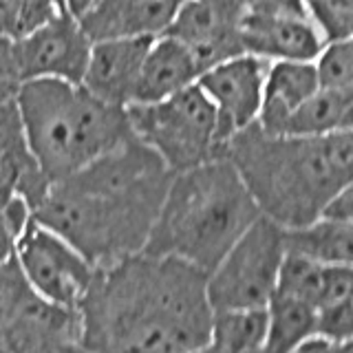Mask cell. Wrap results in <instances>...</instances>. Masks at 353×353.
I'll list each match as a JSON object with an SVG mask.
<instances>
[{
    "label": "cell",
    "mask_w": 353,
    "mask_h": 353,
    "mask_svg": "<svg viewBox=\"0 0 353 353\" xmlns=\"http://www.w3.org/2000/svg\"><path fill=\"white\" fill-rule=\"evenodd\" d=\"M77 309L88 351H208L214 316L208 272L146 250L97 268Z\"/></svg>",
    "instance_id": "obj_1"
},
{
    "label": "cell",
    "mask_w": 353,
    "mask_h": 353,
    "mask_svg": "<svg viewBox=\"0 0 353 353\" xmlns=\"http://www.w3.org/2000/svg\"><path fill=\"white\" fill-rule=\"evenodd\" d=\"M170 168L135 135L49 185L33 216L106 268L146 248L172 179Z\"/></svg>",
    "instance_id": "obj_2"
},
{
    "label": "cell",
    "mask_w": 353,
    "mask_h": 353,
    "mask_svg": "<svg viewBox=\"0 0 353 353\" xmlns=\"http://www.w3.org/2000/svg\"><path fill=\"white\" fill-rule=\"evenodd\" d=\"M221 154L234 163L261 214L283 228L314 221L353 181V128L303 137L274 135L254 121L232 135Z\"/></svg>",
    "instance_id": "obj_3"
},
{
    "label": "cell",
    "mask_w": 353,
    "mask_h": 353,
    "mask_svg": "<svg viewBox=\"0 0 353 353\" xmlns=\"http://www.w3.org/2000/svg\"><path fill=\"white\" fill-rule=\"evenodd\" d=\"M259 216L234 163L219 154L172 174L143 250L210 272Z\"/></svg>",
    "instance_id": "obj_4"
},
{
    "label": "cell",
    "mask_w": 353,
    "mask_h": 353,
    "mask_svg": "<svg viewBox=\"0 0 353 353\" xmlns=\"http://www.w3.org/2000/svg\"><path fill=\"white\" fill-rule=\"evenodd\" d=\"M16 104L29 150L47 181H60L132 137L124 106L66 80H25Z\"/></svg>",
    "instance_id": "obj_5"
},
{
    "label": "cell",
    "mask_w": 353,
    "mask_h": 353,
    "mask_svg": "<svg viewBox=\"0 0 353 353\" xmlns=\"http://www.w3.org/2000/svg\"><path fill=\"white\" fill-rule=\"evenodd\" d=\"M130 130L161 157L170 172H181L221 154L216 110L196 82L159 102L126 106Z\"/></svg>",
    "instance_id": "obj_6"
},
{
    "label": "cell",
    "mask_w": 353,
    "mask_h": 353,
    "mask_svg": "<svg viewBox=\"0 0 353 353\" xmlns=\"http://www.w3.org/2000/svg\"><path fill=\"white\" fill-rule=\"evenodd\" d=\"M285 228L261 214L208 272L212 309L265 307L279 283Z\"/></svg>",
    "instance_id": "obj_7"
},
{
    "label": "cell",
    "mask_w": 353,
    "mask_h": 353,
    "mask_svg": "<svg viewBox=\"0 0 353 353\" xmlns=\"http://www.w3.org/2000/svg\"><path fill=\"white\" fill-rule=\"evenodd\" d=\"M16 261L33 292L73 309L80 307L97 274L80 250L36 216L18 239Z\"/></svg>",
    "instance_id": "obj_8"
},
{
    "label": "cell",
    "mask_w": 353,
    "mask_h": 353,
    "mask_svg": "<svg viewBox=\"0 0 353 353\" xmlns=\"http://www.w3.org/2000/svg\"><path fill=\"white\" fill-rule=\"evenodd\" d=\"M11 47L20 82L51 77L80 84L93 42L80 20L53 14L40 27L11 40Z\"/></svg>",
    "instance_id": "obj_9"
},
{
    "label": "cell",
    "mask_w": 353,
    "mask_h": 353,
    "mask_svg": "<svg viewBox=\"0 0 353 353\" xmlns=\"http://www.w3.org/2000/svg\"><path fill=\"white\" fill-rule=\"evenodd\" d=\"M268 69L270 60L252 53H239L199 75L196 84L216 110L221 146L259 119Z\"/></svg>",
    "instance_id": "obj_10"
},
{
    "label": "cell",
    "mask_w": 353,
    "mask_h": 353,
    "mask_svg": "<svg viewBox=\"0 0 353 353\" xmlns=\"http://www.w3.org/2000/svg\"><path fill=\"white\" fill-rule=\"evenodd\" d=\"M243 11L236 0H183L168 36L192 51L201 73L232 55L245 53L241 44Z\"/></svg>",
    "instance_id": "obj_11"
},
{
    "label": "cell",
    "mask_w": 353,
    "mask_h": 353,
    "mask_svg": "<svg viewBox=\"0 0 353 353\" xmlns=\"http://www.w3.org/2000/svg\"><path fill=\"white\" fill-rule=\"evenodd\" d=\"M5 351H64L82 347L80 309L29 292L3 329Z\"/></svg>",
    "instance_id": "obj_12"
},
{
    "label": "cell",
    "mask_w": 353,
    "mask_h": 353,
    "mask_svg": "<svg viewBox=\"0 0 353 353\" xmlns=\"http://www.w3.org/2000/svg\"><path fill=\"white\" fill-rule=\"evenodd\" d=\"M183 0H95L80 18L91 42L157 38L170 29Z\"/></svg>",
    "instance_id": "obj_13"
},
{
    "label": "cell",
    "mask_w": 353,
    "mask_h": 353,
    "mask_svg": "<svg viewBox=\"0 0 353 353\" xmlns=\"http://www.w3.org/2000/svg\"><path fill=\"white\" fill-rule=\"evenodd\" d=\"M154 38H124L93 42L82 86L113 106H128L135 97L141 62Z\"/></svg>",
    "instance_id": "obj_14"
},
{
    "label": "cell",
    "mask_w": 353,
    "mask_h": 353,
    "mask_svg": "<svg viewBox=\"0 0 353 353\" xmlns=\"http://www.w3.org/2000/svg\"><path fill=\"white\" fill-rule=\"evenodd\" d=\"M243 51L263 60L314 62L325 40L309 16H243Z\"/></svg>",
    "instance_id": "obj_15"
},
{
    "label": "cell",
    "mask_w": 353,
    "mask_h": 353,
    "mask_svg": "<svg viewBox=\"0 0 353 353\" xmlns=\"http://www.w3.org/2000/svg\"><path fill=\"white\" fill-rule=\"evenodd\" d=\"M49 185L29 150L16 97L0 99V205L22 194L36 208Z\"/></svg>",
    "instance_id": "obj_16"
},
{
    "label": "cell",
    "mask_w": 353,
    "mask_h": 353,
    "mask_svg": "<svg viewBox=\"0 0 353 353\" xmlns=\"http://www.w3.org/2000/svg\"><path fill=\"white\" fill-rule=\"evenodd\" d=\"M201 69L194 60L192 51L181 40L168 33L157 36L143 55L139 80L135 86V102H159L163 97L190 86L199 80Z\"/></svg>",
    "instance_id": "obj_17"
},
{
    "label": "cell",
    "mask_w": 353,
    "mask_h": 353,
    "mask_svg": "<svg viewBox=\"0 0 353 353\" xmlns=\"http://www.w3.org/2000/svg\"><path fill=\"white\" fill-rule=\"evenodd\" d=\"M320 88L316 60H276L270 62L263 88V104L259 113V126L274 135H281L285 121L294 110L307 102Z\"/></svg>",
    "instance_id": "obj_18"
},
{
    "label": "cell",
    "mask_w": 353,
    "mask_h": 353,
    "mask_svg": "<svg viewBox=\"0 0 353 353\" xmlns=\"http://www.w3.org/2000/svg\"><path fill=\"white\" fill-rule=\"evenodd\" d=\"M285 250L320 265H353V225L320 214L305 225L285 228Z\"/></svg>",
    "instance_id": "obj_19"
},
{
    "label": "cell",
    "mask_w": 353,
    "mask_h": 353,
    "mask_svg": "<svg viewBox=\"0 0 353 353\" xmlns=\"http://www.w3.org/2000/svg\"><path fill=\"white\" fill-rule=\"evenodd\" d=\"M268 309L265 351H298L301 342L318 329V309L303 298L274 292Z\"/></svg>",
    "instance_id": "obj_20"
},
{
    "label": "cell",
    "mask_w": 353,
    "mask_h": 353,
    "mask_svg": "<svg viewBox=\"0 0 353 353\" xmlns=\"http://www.w3.org/2000/svg\"><path fill=\"white\" fill-rule=\"evenodd\" d=\"M265 340H268V309L265 307L214 309L208 351H263Z\"/></svg>",
    "instance_id": "obj_21"
},
{
    "label": "cell",
    "mask_w": 353,
    "mask_h": 353,
    "mask_svg": "<svg viewBox=\"0 0 353 353\" xmlns=\"http://www.w3.org/2000/svg\"><path fill=\"white\" fill-rule=\"evenodd\" d=\"M342 108H345V88L320 86L318 91L298 106L285 121L281 135H325L340 130Z\"/></svg>",
    "instance_id": "obj_22"
},
{
    "label": "cell",
    "mask_w": 353,
    "mask_h": 353,
    "mask_svg": "<svg viewBox=\"0 0 353 353\" xmlns=\"http://www.w3.org/2000/svg\"><path fill=\"white\" fill-rule=\"evenodd\" d=\"M323 276H325V265L307 259L303 254L285 250V256H283L281 270H279L276 292L298 296L318 309V296H320V287H323Z\"/></svg>",
    "instance_id": "obj_23"
},
{
    "label": "cell",
    "mask_w": 353,
    "mask_h": 353,
    "mask_svg": "<svg viewBox=\"0 0 353 353\" xmlns=\"http://www.w3.org/2000/svg\"><path fill=\"white\" fill-rule=\"evenodd\" d=\"M55 14L51 0H0V36L16 40Z\"/></svg>",
    "instance_id": "obj_24"
},
{
    "label": "cell",
    "mask_w": 353,
    "mask_h": 353,
    "mask_svg": "<svg viewBox=\"0 0 353 353\" xmlns=\"http://www.w3.org/2000/svg\"><path fill=\"white\" fill-rule=\"evenodd\" d=\"M305 7L325 44L353 36V0H305Z\"/></svg>",
    "instance_id": "obj_25"
},
{
    "label": "cell",
    "mask_w": 353,
    "mask_h": 353,
    "mask_svg": "<svg viewBox=\"0 0 353 353\" xmlns=\"http://www.w3.org/2000/svg\"><path fill=\"white\" fill-rule=\"evenodd\" d=\"M320 86L349 88L353 86V36L327 42L316 58Z\"/></svg>",
    "instance_id": "obj_26"
},
{
    "label": "cell",
    "mask_w": 353,
    "mask_h": 353,
    "mask_svg": "<svg viewBox=\"0 0 353 353\" xmlns=\"http://www.w3.org/2000/svg\"><path fill=\"white\" fill-rule=\"evenodd\" d=\"M33 219V208L22 194H14L0 205V268L16 259L18 239Z\"/></svg>",
    "instance_id": "obj_27"
},
{
    "label": "cell",
    "mask_w": 353,
    "mask_h": 353,
    "mask_svg": "<svg viewBox=\"0 0 353 353\" xmlns=\"http://www.w3.org/2000/svg\"><path fill=\"white\" fill-rule=\"evenodd\" d=\"M243 16H307L305 0H236Z\"/></svg>",
    "instance_id": "obj_28"
},
{
    "label": "cell",
    "mask_w": 353,
    "mask_h": 353,
    "mask_svg": "<svg viewBox=\"0 0 353 353\" xmlns=\"http://www.w3.org/2000/svg\"><path fill=\"white\" fill-rule=\"evenodd\" d=\"M20 84L22 82H20V75H18V69H16L11 40L5 38V36H0V99L16 97Z\"/></svg>",
    "instance_id": "obj_29"
},
{
    "label": "cell",
    "mask_w": 353,
    "mask_h": 353,
    "mask_svg": "<svg viewBox=\"0 0 353 353\" xmlns=\"http://www.w3.org/2000/svg\"><path fill=\"white\" fill-rule=\"evenodd\" d=\"M323 216L329 219H338V221H345V223L353 225V181H349L347 185H342L340 190L329 199L325 203Z\"/></svg>",
    "instance_id": "obj_30"
},
{
    "label": "cell",
    "mask_w": 353,
    "mask_h": 353,
    "mask_svg": "<svg viewBox=\"0 0 353 353\" xmlns=\"http://www.w3.org/2000/svg\"><path fill=\"white\" fill-rule=\"evenodd\" d=\"M51 3L55 7V14H62V16L80 20L86 11L93 7L95 0H51Z\"/></svg>",
    "instance_id": "obj_31"
},
{
    "label": "cell",
    "mask_w": 353,
    "mask_h": 353,
    "mask_svg": "<svg viewBox=\"0 0 353 353\" xmlns=\"http://www.w3.org/2000/svg\"><path fill=\"white\" fill-rule=\"evenodd\" d=\"M340 128H353V86L345 88V108H342Z\"/></svg>",
    "instance_id": "obj_32"
},
{
    "label": "cell",
    "mask_w": 353,
    "mask_h": 353,
    "mask_svg": "<svg viewBox=\"0 0 353 353\" xmlns=\"http://www.w3.org/2000/svg\"><path fill=\"white\" fill-rule=\"evenodd\" d=\"M338 351H353V336L347 338V340H342L338 345Z\"/></svg>",
    "instance_id": "obj_33"
},
{
    "label": "cell",
    "mask_w": 353,
    "mask_h": 353,
    "mask_svg": "<svg viewBox=\"0 0 353 353\" xmlns=\"http://www.w3.org/2000/svg\"><path fill=\"white\" fill-rule=\"evenodd\" d=\"M349 301H351V303H353V294H351V298H349Z\"/></svg>",
    "instance_id": "obj_34"
}]
</instances>
